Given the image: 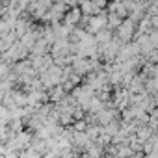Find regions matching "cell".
Segmentation results:
<instances>
[{"label": "cell", "mask_w": 158, "mask_h": 158, "mask_svg": "<svg viewBox=\"0 0 158 158\" xmlns=\"http://www.w3.org/2000/svg\"><path fill=\"white\" fill-rule=\"evenodd\" d=\"M132 34V24L130 23H123V26H121V37L125 39V37H128Z\"/></svg>", "instance_id": "cell-1"}]
</instances>
